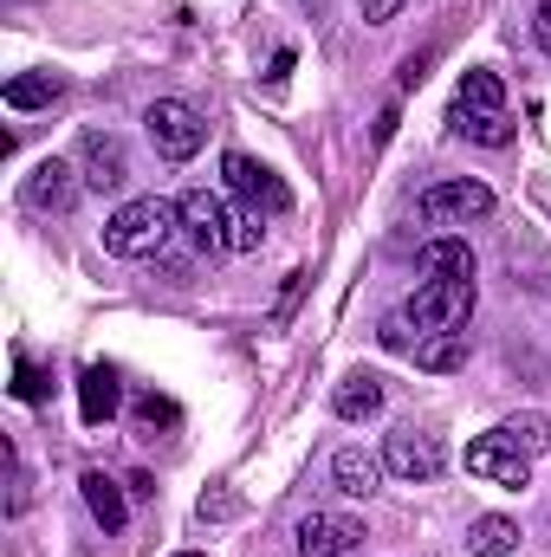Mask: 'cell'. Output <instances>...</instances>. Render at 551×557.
Masks as SVG:
<instances>
[{
	"label": "cell",
	"mask_w": 551,
	"mask_h": 557,
	"mask_svg": "<svg viewBox=\"0 0 551 557\" xmlns=\"http://www.w3.org/2000/svg\"><path fill=\"white\" fill-rule=\"evenodd\" d=\"M137 421L143 428H169V421H175V403H162V396H137Z\"/></svg>",
	"instance_id": "cell-25"
},
{
	"label": "cell",
	"mask_w": 551,
	"mask_h": 557,
	"mask_svg": "<svg viewBox=\"0 0 551 557\" xmlns=\"http://www.w3.org/2000/svg\"><path fill=\"white\" fill-rule=\"evenodd\" d=\"M383 467H390L396 480H409V486H428V480L448 467V454H441V441H434V434L396 428V434L383 441Z\"/></svg>",
	"instance_id": "cell-6"
},
{
	"label": "cell",
	"mask_w": 551,
	"mask_h": 557,
	"mask_svg": "<svg viewBox=\"0 0 551 557\" xmlns=\"http://www.w3.org/2000/svg\"><path fill=\"white\" fill-rule=\"evenodd\" d=\"M421 221H434V227H448V221H480V214H493V188L487 182H474V175H461V182H434V188H421Z\"/></svg>",
	"instance_id": "cell-5"
},
{
	"label": "cell",
	"mask_w": 551,
	"mask_h": 557,
	"mask_svg": "<svg viewBox=\"0 0 551 557\" xmlns=\"http://www.w3.org/2000/svg\"><path fill=\"white\" fill-rule=\"evenodd\" d=\"M467 473L519 493V486H532V454H519V447H513V441H500V434H480V441L467 447Z\"/></svg>",
	"instance_id": "cell-7"
},
{
	"label": "cell",
	"mask_w": 551,
	"mask_h": 557,
	"mask_svg": "<svg viewBox=\"0 0 551 557\" xmlns=\"http://www.w3.org/2000/svg\"><path fill=\"white\" fill-rule=\"evenodd\" d=\"M415 273L421 278H474V247L467 240H428L421 253H415Z\"/></svg>",
	"instance_id": "cell-15"
},
{
	"label": "cell",
	"mask_w": 551,
	"mask_h": 557,
	"mask_svg": "<svg viewBox=\"0 0 551 557\" xmlns=\"http://www.w3.org/2000/svg\"><path fill=\"white\" fill-rule=\"evenodd\" d=\"M175 221H182V208H175V201H162V195L124 201V208L105 221V247H111L118 260H156V253L169 247Z\"/></svg>",
	"instance_id": "cell-1"
},
{
	"label": "cell",
	"mask_w": 551,
	"mask_h": 557,
	"mask_svg": "<svg viewBox=\"0 0 551 557\" xmlns=\"http://www.w3.org/2000/svg\"><path fill=\"white\" fill-rule=\"evenodd\" d=\"M493 434H500V441H513L519 454H551V416H539V409H526V416H506Z\"/></svg>",
	"instance_id": "cell-20"
},
{
	"label": "cell",
	"mask_w": 551,
	"mask_h": 557,
	"mask_svg": "<svg viewBox=\"0 0 551 557\" xmlns=\"http://www.w3.org/2000/svg\"><path fill=\"white\" fill-rule=\"evenodd\" d=\"M448 124H454V137H474V143H487V149H506V143H513L506 111H474V104H461V98H454Z\"/></svg>",
	"instance_id": "cell-17"
},
{
	"label": "cell",
	"mask_w": 551,
	"mask_h": 557,
	"mask_svg": "<svg viewBox=\"0 0 551 557\" xmlns=\"http://www.w3.org/2000/svg\"><path fill=\"white\" fill-rule=\"evenodd\" d=\"M78 493H85V506H91V519L105 525V532H124V519H131V506H124V486L105 473V467H85V480H78Z\"/></svg>",
	"instance_id": "cell-14"
},
{
	"label": "cell",
	"mask_w": 551,
	"mask_h": 557,
	"mask_svg": "<svg viewBox=\"0 0 551 557\" xmlns=\"http://www.w3.org/2000/svg\"><path fill=\"white\" fill-rule=\"evenodd\" d=\"M78 416L91 421V428L118 416V370H111V363H91V370L78 376Z\"/></svg>",
	"instance_id": "cell-16"
},
{
	"label": "cell",
	"mask_w": 551,
	"mask_h": 557,
	"mask_svg": "<svg viewBox=\"0 0 551 557\" xmlns=\"http://www.w3.org/2000/svg\"><path fill=\"white\" fill-rule=\"evenodd\" d=\"M52 98H59V78H52V72H26V78L7 85V104H13V111H39V104H52Z\"/></svg>",
	"instance_id": "cell-21"
},
{
	"label": "cell",
	"mask_w": 551,
	"mask_h": 557,
	"mask_svg": "<svg viewBox=\"0 0 551 557\" xmlns=\"http://www.w3.org/2000/svg\"><path fill=\"white\" fill-rule=\"evenodd\" d=\"M467 552H474V557L519 552V525H513V519H500V512H487V519H474V525H467Z\"/></svg>",
	"instance_id": "cell-19"
},
{
	"label": "cell",
	"mask_w": 551,
	"mask_h": 557,
	"mask_svg": "<svg viewBox=\"0 0 551 557\" xmlns=\"http://www.w3.org/2000/svg\"><path fill=\"white\" fill-rule=\"evenodd\" d=\"M461 104H474V111H500V104H506V85H500L493 72H461Z\"/></svg>",
	"instance_id": "cell-22"
},
{
	"label": "cell",
	"mask_w": 551,
	"mask_h": 557,
	"mask_svg": "<svg viewBox=\"0 0 551 557\" xmlns=\"http://www.w3.org/2000/svg\"><path fill=\"white\" fill-rule=\"evenodd\" d=\"M357 545H364V519H344V512L298 519V557H351Z\"/></svg>",
	"instance_id": "cell-9"
},
{
	"label": "cell",
	"mask_w": 551,
	"mask_h": 557,
	"mask_svg": "<svg viewBox=\"0 0 551 557\" xmlns=\"http://www.w3.org/2000/svg\"><path fill=\"white\" fill-rule=\"evenodd\" d=\"M72 175H78L72 162L46 156V162L26 175V208H39V214H72V201H78V182H72Z\"/></svg>",
	"instance_id": "cell-10"
},
{
	"label": "cell",
	"mask_w": 551,
	"mask_h": 557,
	"mask_svg": "<svg viewBox=\"0 0 551 557\" xmlns=\"http://www.w3.org/2000/svg\"><path fill=\"white\" fill-rule=\"evenodd\" d=\"M415 363H421L428 376L461 370V363H467V331H434V337H421V344H415Z\"/></svg>",
	"instance_id": "cell-18"
},
{
	"label": "cell",
	"mask_w": 551,
	"mask_h": 557,
	"mask_svg": "<svg viewBox=\"0 0 551 557\" xmlns=\"http://www.w3.org/2000/svg\"><path fill=\"white\" fill-rule=\"evenodd\" d=\"M78 175H85V188L118 195V188L131 182V156H124V143L111 137V131H85V137H78Z\"/></svg>",
	"instance_id": "cell-8"
},
{
	"label": "cell",
	"mask_w": 551,
	"mask_h": 557,
	"mask_svg": "<svg viewBox=\"0 0 551 557\" xmlns=\"http://www.w3.org/2000/svg\"><path fill=\"white\" fill-rule=\"evenodd\" d=\"M13 396H20V403H39V396H46V389H39V376H33V363H26V357H20V370H13Z\"/></svg>",
	"instance_id": "cell-26"
},
{
	"label": "cell",
	"mask_w": 551,
	"mask_h": 557,
	"mask_svg": "<svg viewBox=\"0 0 551 557\" xmlns=\"http://www.w3.org/2000/svg\"><path fill=\"white\" fill-rule=\"evenodd\" d=\"M415 324L403 318V311H390L383 324H377V337H383V350H415V337H409Z\"/></svg>",
	"instance_id": "cell-24"
},
{
	"label": "cell",
	"mask_w": 551,
	"mask_h": 557,
	"mask_svg": "<svg viewBox=\"0 0 551 557\" xmlns=\"http://www.w3.org/2000/svg\"><path fill=\"white\" fill-rule=\"evenodd\" d=\"M241 512V499L234 493H215V499H201V519H234Z\"/></svg>",
	"instance_id": "cell-27"
},
{
	"label": "cell",
	"mask_w": 551,
	"mask_h": 557,
	"mask_svg": "<svg viewBox=\"0 0 551 557\" xmlns=\"http://www.w3.org/2000/svg\"><path fill=\"white\" fill-rule=\"evenodd\" d=\"M221 175H228V188H234V195H247L254 208H260V201H267L273 214H279V208H292L285 182H273V169H260V162H254V156H241V149H234V156L221 162Z\"/></svg>",
	"instance_id": "cell-11"
},
{
	"label": "cell",
	"mask_w": 551,
	"mask_h": 557,
	"mask_svg": "<svg viewBox=\"0 0 551 557\" xmlns=\"http://www.w3.org/2000/svg\"><path fill=\"white\" fill-rule=\"evenodd\" d=\"M532 39H539V52L551 59V0L539 7V13H532Z\"/></svg>",
	"instance_id": "cell-29"
},
{
	"label": "cell",
	"mask_w": 551,
	"mask_h": 557,
	"mask_svg": "<svg viewBox=\"0 0 551 557\" xmlns=\"http://www.w3.org/2000/svg\"><path fill=\"white\" fill-rule=\"evenodd\" d=\"M175 208H182V234L195 240V253H208V260H215V253H228V247H234V214H228V201H221V195L188 188Z\"/></svg>",
	"instance_id": "cell-4"
},
{
	"label": "cell",
	"mask_w": 551,
	"mask_h": 557,
	"mask_svg": "<svg viewBox=\"0 0 551 557\" xmlns=\"http://www.w3.org/2000/svg\"><path fill=\"white\" fill-rule=\"evenodd\" d=\"M143 131H149V143H156V156H169V162H188V156L208 143L201 111L182 104V98H156V104L143 111Z\"/></svg>",
	"instance_id": "cell-3"
},
{
	"label": "cell",
	"mask_w": 551,
	"mask_h": 557,
	"mask_svg": "<svg viewBox=\"0 0 551 557\" xmlns=\"http://www.w3.org/2000/svg\"><path fill=\"white\" fill-rule=\"evenodd\" d=\"M357 7H364V20H370V26H383V20H396V13H403V0H357Z\"/></svg>",
	"instance_id": "cell-28"
},
{
	"label": "cell",
	"mask_w": 551,
	"mask_h": 557,
	"mask_svg": "<svg viewBox=\"0 0 551 557\" xmlns=\"http://www.w3.org/2000/svg\"><path fill=\"white\" fill-rule=\"evenodd\" d=\"M267 247V214L260 208H241L234 214V253H260Z\"/></svg>",
	"instance_id": "cell-23"
},
{
	"label": "cell",
	"mask_w": 551,
	"mask_h": 557,
	"mask_svg": "<svg viewBox=\"0 0 551 557\" xmlns=\"http://www.w3.org/2000/svg\"><path fill=\"white\" fill-rule=\"evenodd\" d=\"M331 416H338V421H370V416H383V376H370V370H351V376L331 389Z\"/></svg>",
	"instance_id": "cell-12"
},
{
	"label": "cell",
	"mask_w": 551,
	"mask_h": 557,
	"mask_svg": "<svg viewBox=\"0 0 551 557\" xmlns=\"http://www.w3.org/2000/svg\"><path fill=\"white\" fill-rule=\"evenodd\" d=\"M175 557H201V552H175Z\"/></svg>",
	"instance_id": "cell-30"
},
{
	"label": "cell",
	"mask_w": 551,
	"mask_h": 557,
	"mask_svg": "<svg viewBox=\"0 0 551 557\" xmlns=\"http://www.w3.org/2000/svg\"><path fill=\"white\" fill-rule=\"evenodd\" d=\"M383 473H390V467H383L377 454H364V447H338V454H331V480H338V493H351V499H370Z\"/></svg>",
	"instance_id": "cell-13"
},
{
	"label": "cell",
	"mask_w": 551,
	"mask_h": 557,
	"mask_svg": "<svg viewBox=\"0 0 551 557\" xmlns=\"http://www.w3.org/2000/svg\"><path fill=\"white\" fill-rule=\"evenodd\" d=\"M474 311V278H421L403 305V318L415 324V337H434V331H461Z\"/></svg>",
	"instance_id": "cell-2"
}]
</instances>
